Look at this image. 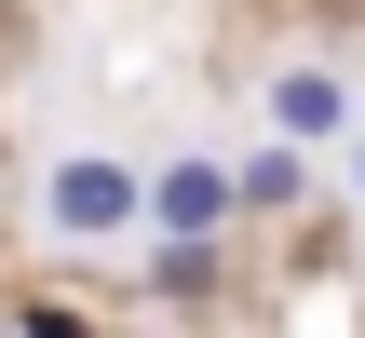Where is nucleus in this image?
<instances>
[{"label": "nucleus", "instance_id": "f257e3e1", "mask_svg": "<svg viewBox=\"0 0 365 338\" xmlns=\"http://www.w3.org/2000/svg\"><path fill=\"white\" fill-rule=\"evenodd\" d=\"M41 217H54L68 244H122V230L149 217V176H122V163H54V176H41Z\"/></svg>", "mask_w": 365, "mask_h": 338}, {"label": "nucleus", "instance_id": "f03ea898", "mask_svg": "<svg viewBox=\"0 0 365 338\" xmlns=\"http://www.w3.org/2000/svg\"><path fill=\"white\" fill-rule=\"evenodd\" d=\"M230 217H244V203H230V163H163V176H149V230H163V244H217Z\"/></svg>", "mask_w": 365, "mask_h": 338}, {"label": "nucleus", "instance_id": "7ed1b4c3", "mask_svg": "<svg viewBox=\"0 0 365 338\" xmlns=\"http://www.w3.org/2000/svg\"><path fill=\"white\" fill-rule=\"evenodd\" d=\"M271 135H298V149L352 135V81H339V68H284V81H271Z\"/></svg>", "mask_w": 365, "mask_h": 338}, {"label": "nucleus", "instance_id": "20e7f679", "mask_svg": "<svg viewBox=\"0 0 365 338\" xmlns=\"http://www.w3.org/2000/svg\"><path fill=\"white\" fill-rule=\"evenodd\" d=\"M298 190H312V149H298V135H271V149L230 163V203H244V217H284Z\"/></svg>", "mask_w": 365, "mask_h": 338}, {"label": "nucleus", "instance_id": "39448f33", "mask_svg": "<svg viewBox=\"0 0 365 338\" xmlns=\"http://www.w3.org/2000/svg\"><path fill=\"white\" fill-rule=\"evenodd\" d=\"M27 338H81V325H68V312H27Z\"/></svg>", "mask_w": 365, "mask_h": 338}, {"label": "nucleus", "instance_id": "423d86ee", "mask_svg": "<svg viewBox=\"0 0 365 338\" xmlns=\"http://www.w3.org/2000/svg\"><path fill=\"white\" fill-rule=\"evenodd\" d=\"M352 190H365V135H352Z\"/></svg>", "mask_w": 365, "mask_h": 338}]
</instances>
